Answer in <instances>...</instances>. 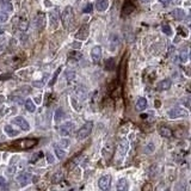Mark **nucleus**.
Wrapping results in <instances>:
<instances>
[{"label": "nucleus", "instance_id": "obj_1", "mask_svg": "<svg viewBox=\"0 0 191 191\" xmlns=\"http://www.w3.org/2000/svg\"><path fill=\"white\" fill-rule=\"evenodd\" d=\"M128 148H129V142L128 140H121L117 148H116V154H115V159H116V161L119 163L122 161V159L124 158V155L127 154V152H128Z\"/></svg>", "mask_w": 191, "mask_h": 191}, {"label": "nucleus", "instance_id": "obj_2", "mask_svg": "<svg viewBox=\"0 0 191 191\" xmlns=\"http://www.w3.org/2000/svg\"><path fill=\"white\" fill-rule=\"evenodd\" d=\"M73 22H74L73 9L71 6H67L65 10H63V13H62V24L66 29H71Z\"/></svg>", "mask_w": 191, "mask_h": 191}, {"label": "nucleus", "instance_id": "obj_3", "mask_svg": "<svg viewBox=\"0 0 191 191\" xmlns=\"http://www.w3.org/2000/svg\"><path fill=\"white\" fill-rule=\"evenodd\" d=\"M92 129H93V122H91V121L86 122V123L81 127V128L77 132V139H78V140H84V139L88 137L90 134L92 133Z\"/></svg>", "mask_w": 191, "mask_h": 191}, {"label": "nucleus", "instance_id": "obj_4", "mask_svg": "<svg viewBox=\"0 0 191 191\" xmlns=\"http://www.w3.org/2000/svg\"><path fill=\"white\" fill-rule=\"evenodd\" d=\"M187 115H189V112L183 108H174V109H172L167 112V116L171 119H176V118H180V117H187Z\"/></svg>", "mask_w": 191, "mask_h": 191}, {"label": "nucleus", "instance_id": "obj_5", "mask_svg": "<svg viewBox=\"0 0 191 191\" xmlns=\"http://www.w3.org/2000/svg\"><path fill=\"white\" fill-rule=\"evenodd\" d=\"M73 129H74V123L71 121H67L60 127L59 132L62 136H69L73 133Z\"/></svg>", "mask_w": 191, "mask_h": 191}, {"label": "nucleus", "instance_id": "obj_6", "mask_svg": "<svg viewBox=\"0 0 191 191\" xmlns=\"http://www.w3.org/2000/svg\"><path fill=\"white\" fill-rule=\"evenodd\" d=\"M12 123H14L17 127H19L20 129H23V130H25V132H29V130H30V124H29V122H27L24 117H22V116L14 117V118L12 119Z\"/></svg>", "mask_w": 191, "mask_h": 191}, {"label": "nucleus", "instance_id": "obj_7", "mask_svg": "<svg viewBox=\"0 0 191 191\" xmlns=\"http://www.w3.org/2000/svg\"><path fill=\"white\" fill-rule=\"evenodd\" d=\"M110 185H111V176H110V174L102 176V177L98 179V186H99L101 190L106 191V190L110 189Z\"/></svg>", "mask_w": 191, "mask_h": 191}, {"label": "nucleus", "instance_id": "obj_8", "mask_svg": "<svg viewBox=\"0 0 191 191\" xmlns=\"http://www.w3.org/2000/svg\"><path fill=\"white\" fill-rule=\"evenodd\" d=\"M37 142H38V140H36V139H22L17 142V145L23 149H29V148H33L34 146H36Z\"/></svg>", "mask_w": 191, "mask_h": 191}, {"label": "nucleus", "instance_id": "obj_9", "mask_svg": "<svg viewBox=\"0 0 191 191\" xmlns=\"http://www.w3.org/2000/svg\"><path fill=\"white\" fill-rule=\"evenodd\" d=\"M116 190L117 191H129V183L125 178H121L118 179L117 184H116Z\"/></svg>", "mask_w": 191, "mask_h": 191}, {"label": "nucleus", "instance_id": "obj_10", "mask_svg": "<svg viewBox=\"0 0 191 191\" xmlns=\"http://www.w3.org/2000/svg\"><path fill=\"white\" fill-rule=\"evenodd\" d=\"M91 57H92V60L94 62H98L101 60V57H102V48L99 46H96V47L92 48V50H91Z\"/></svg>", "mask_w": 191, "mask_h": 191}, {"label": "nucleus", "instance_id": "obj_11", "mask_svg": "<svg viewBox=\"0 0 191 191\" xmlns=\"http://www.w3.org/2000/svg\"><path fill=\"white\" fill-rule=\"evenodd\" d=\"M4 132L7 134V136L10 137H14V136H18L19 135V132L17 129H14L11 124H5L4 125Z\"/></svg>", "mask_w": 191, "mask_h": 191}, {"label": "nucleus", "instance_id": "obj_12", "mask_svg": "<svg viewBox=\"0 0 191 191\" xmlns=\"http://www.w3.org/2000/svg\"><path fill=\"white\" fill-rule=\"evenodd\" d=\"M17 179H18V182L20 183V186H25V185H27L29 182L31 180V174L27 173V172H25V173L19 174V176L17 177Z\"/></svg>", "mask_w": 191, "mask_h": 191}, {"label": "nucleus", "instance_id": "obj_13", "mask_svg": "<svg viewBox=\"0 0 191 191\" xmlns=\"http://www.w3.org/2000/svg\"><path fill=\"white\" fill-rule=\"evenodd\" d=\"M108 7H109V0H97V1H96V9L99 12L106 11Z\"/></svg>", "mask_w": 191, "mask_h": 191}, {"label": "nucleus", "instance_id": "obj_14", "mask_svg": "<svg viewBox=\"0 0 191 191\" xmlns=\"http://www.w3.org/2000/svg\"><path fill=\"white\" fill-rule=\"evenodd\" d=\"M158 132L159 134H160L161 136L164 137H172V130L170 128H167V127H164V125H160V127H158Z\"/></svg>", "mask_w": 191, "mask_h": 191}, {"label": "nucleus", "instance_id": "obj_15", "mask_svg": "<svg viewBox=\"0 0 191 191\" xmlns=\"http://www.w3.org/2000/svg\"><path fill=\"white\" fill-rule=\"evenodd\" d=\"M135 10V6L130 3V1H125V4L123 5V10H122V14L123 16H128L133 11Z\"/></svg>", "mask_w": 191, "mask_h": 191}, {"label": "nucleus", "instance_id": "obj_16", "mask_svg": "<svg viewBox=\"0 0 191 191\" xmlns=\"http://www.w3.org/2000/svg\"><path fill=\"white\" fill-rule=\"evenodd\" d=\"M171 85H172V81L170 79H165V80L159 82L156 87H158L159 91H166V90H169L171 87Z\"/></svg>", "mask_w": 191, "mask_h": 191}, {"label": "nucleus", "instance_id": "obj_17", "mask_svg": "<svg viewBox=\"0 0 191 191\" xmlns=\"http://www.w3.org/2000/svg\"><path fill=\"white\" fill-rule=\"evenodd\" d=\"M87 36H88V30H87L86 26H84V27H81V29L78 31V33H77L75 38H78V40H80V41H84V40L87 38Z\"/></svg>", "mask_w": 191, "mask_h": 191}, {"label": "nucleus", "instance_id": "obj_18", "mask_svg": "<svg viewBox=\"0 0 191 191\" xmlns=\"http://www.w3.org/2000/svg\"><path fill=\"white\" fill-rule=\"evenodd\" d=\"M36 25H37V27H38L40 30L44 29V26H46V16H44L43 13H38V14H37Z\"/></svg>", "mask_w": 191, "mask_h": 191}, {"label": "nucleus", "instance_id": "obj_19", "mask_svg": "<svg viewBox=\"0 0 191 191\" xmlns=\"http://www.w3.org/2000/svg\"><path fill=\"white\" fill-rule=\"evenodd\" d=\"M118 43H119V38L117 35H112L110 36V50L111 51H115L116 48L118 47Z\"/></svg>", "mask_w": 191, "mask_h": 191}, {"label": "nucleus", "instance_id": "obj_20", "mask_svg": "<svg viewBox=\"0 0 191 191\" xmlns=\"http://www.w3.org/2000/svg\"><path fill=\"white\" fill-rule=\"evenodd\" d=\"M136 110L137 111H143L146 108H147V99L146 98H139L137 102H136V105H135Z\"/></svg>", "mask_w": 191, "mask_h": 191}, {"label": "nucleus", "instance_id": "obj_21", "mask_svg": "<svg viewBox=\"0 0 191 191\" xmlns=\"http://www.w3.org/2000/svg\"><path fill=\"white\" fill-rule=\"evenodd\" d=\"M54 150H55V154H56L57 159H60V160H62V159L66 156V152L63 150V148L60 147L59 145H55L54 146Z\"/></svg>", "mask_w": 191, "mask_h": 191}, {"label": "nucleus", "instance_id": "obj_22", "mask_svg": "<svg viewBox=\"0 0 191 191\" xmlns=\"http://www.w3.org/2000/svg\"><path fill=\"white\" fill-rule=\"evenodd\" d=\"M24 105H25V109L29 112H35L36 111V105H35V103L31 101V99H26L25 103H24Z\"/></svg>", "mask_w": 191, "mask_h": 191}, {"label": "nucleus", "instance_id": "obj_23", "mask_svg": "<svg viewBox=\"0 0 191 191\" xmlns=\"http://www.w3.org/2000/svg\"><path fill=\"white\" fill-rule=\"evenodd\" d=\"M172 16H173L177 20H180V19H184L185 12H184V10H182V9H177V10H174V11L172 12Z\"/></svg>", "mask_w": 191, "mask_h": 191}, {"label": "nucleus", "instance_id": "obj_24", "mask_svg": "<svg viewBox=\"0 0 191 191\" xmlns=\"http://www.w3.org/2000/svg\"><path fill=\"white\" fill-rule=\"evenodd\" d=\"M63 179V172L60 170V171H57V172H55L54 173V176H53V178H51V180H53V183L54 184H56V183H59V182H61Z\"/></svg>", "mask_w": 191, "mask_h": 191}, {"label": "nucleus", "instance_id": "obj_25", "mask_svg": "<svg viewBox=\"0 0 191 191\" xmlns=\"http://www.w3.org/2000/svg\"><path fill=\"white\" fill-rule=\"evenodd\" d=\"M111 154H112V147H111L110 143H108V145H105V147L103 148V155H104L105 158H108V156H110Z\"/></svg>", "mask_w": 191, "mask_h": 191}, {"label": "nucleus", "instance_id": "obj_26", "mask_svg": "<svg viewBox=\"0 0 191 191\" xmlns=\"http://www.w3.org/2000/svg\"><path fill=\"white\" fill-rule=\"evenodd\" d=\"M65 116V112H63V110L61 109V108H59L56 111H55V118H54V121L55 122H60L61 121V118Z\"/></svg>", "mask_w": 191, "mask_h": 191}, {"label": "nucleus", "instance_id": "obj_27", "mask_svg": "<svg viewBox=\"0 0 191 191\" xmlns=\"http://www.w3.org/2000/svg\"><path fill=\"white\" fill-rule=\"evenodd\" d=\"M50 18H51V27L53 29H56V26H57V12L55 11V12H51V14H50Z\"/></svg>", "mask_w": 191, "mask_h": 191}, {"label": "nucleus", "instance_id": "obj_28", "mask_svg": "<svg viewBox=\"0 0 191 191\" xmlns=\"http://www.w3.org/2000/svg\"><path fill=\"white\" fill-rule=\"evenodd\" d=\"M161 30H163V33L166 34L167 36H171V35H172V29H171V26L167 25V24H164V25L161 26Z\"/></svg>", "mask_w": 191, "mask_h": 191}, {"label": "nucleus", "instance_id": "obj_29", "mask_svg": "<svg viewBox=\"0 0 191 191\" xmlns=\"http://www.w3.org/2000/svg\"><path fill=\"white\" fill-rule=\"evenodd\" d=\"M114 67H115V61H114V59L106 60V62H105V68L108 71H111V69H114Z\"/></svg>", "mask_w": 191, "mask_h": 191}, {"label": "nucleus", "instance_id": "obj_30", "mask_svg": "<svg viewBox=\"0 0 191 191\" xmlns=\"http://www.w3.org/2000/svg\"><path fill=\"white\" fill-rule=\"evenodd\" d=\"M60 72H61V67H59V68L56 69V72H55L54 77H53V79H51V80H50V82H49V86H53V85L56 82V80H57V75L60 74Z\"/></svg>", "mask_w": 191, "mask_h": 191}, {"label": "nucleus", "instance_id": "obj_31", "mask_svg": "<svg viewBox=\"0 0 191 191\" xmlns=\"http://www.w3.org/2000/svg\"><path fill=\"white\" fill-rule=\"evenodd\" d=\"M42 154H43L42 152H38V153L34 154V156H33V158L30 159V161H31V163H37V161H38V159H41V158L43 156Z\"/></svg>", "mask_w": 191, "mask_h": 191}, {"label": "nucleus", "instance_id": "obj_32", "mask_svg": "<svg viewBox=\"0 0 191 191\" xmlns=\"http://www.w3.org/2000/svg\"><path fill=\"white\" fill-rule=\"evenodd\" d=\"M69 57H71V59H74V60H80V59L82 57V55H81V53H79V51H72V53L69 54Z\"/></svg>", "mask_w": 191, "mask_h": 191}, {"label": "nucleus", "instance_id": "obj_33", "mask_svg": "<svg viewBox=\"0 0 191 191\" xmlns=\"http://www.w3.org/2000/svg\"><path fill=\"white\" fill-rule=\"evenodd\" d=\"M9 20V14L6 12H0V23H6Z\"/></svg>", "mask_w": 191, "mask_h": 191}, {"label": "nucleus", "instance_id": "obj_34", "mask_svg": "<svg viewBox=\"0 0 191 191\" xmlns=\"http://www.w3.org/2000/svg\"><path fill=\"white\" fill-rule=\"evenodd\" d=\"M160 1L163 3V4H174V5H177V4H179L180 3V0H160Z\"/></svg>", "mask_w": 191, "mask_h": 191}, {"label": "nucleus", "instance_id": "obj_35", "mask_svg": "<svg viewBox=\"0 0 191 191\" xmlns=\"http://www.w3.org/2000/svg\"><path fill=\"white\" fill-rule=\"evenodd\" d=\"M19 29L23 30V31L26 30V29H27V22H26V20H22L20 24H19Z\"/></svg>", "mask_w": 191, "mask_h": 191}, {"label": "nucleus", "instance_id": "obj_36", "mask_svg": "<svg viewBox=\"0 0 191 191\" xmlns=\"http://www.w3.org/2000/svg\"><path fill=\"white\" fill-rule=\"evenodd\" d=\"M74 78H75V73L72 72V71H68L67 72V79H68V81H72Z\"/></svg>", "mask_w": 191, "mask_h": 191}, {"label": "nucleus", "instance_id": "obj_37", "mask_svg": "<svg viewBox=\"0 0 191 191\" xmlns=\"http://www.w3.org/2000/svg\"><path fill=\"white\" fill-rule=\"evenodd\" d=\"M142 191H153V187H152V185H150L149 183H147V184H145V185H143Z\"/></svg>", "mask_w": 191, "mask_h": 191}, {"label": "nucleus", "instance_id": "obj_38", "mask_svg": "<svg viewBox=\"0 0 191 191\" xmlns=\"http://www.w3.org/2000/svg\"><path fill=\"white\" fill-rule=\"evenodd\" d=\"M60 145L62 146V148H63V147H68L69 141H68L67 139H62V140H61V142H60Z\"/></svg>", "mask_w": 191, "mask_h": 191}, {"label": "nucleus", "instance_id": "obj_39", "mask_svg": "<svg viewBox=\"0 0 191 191\" xmlns=\"http://www.w3.org/2000/svg\"><path fill=\"white\" fill-rule=\"evenodd\" d=\"M16 170H17L16 166H12V165H11V166L7 169V173H9V174H14V173H16Z\"/></svg>", "mask_w": 191, "mask_h": 191}, {"label": "nucleus", "instance_id": "obj_40", "mask_svg": "<svg viewBox=\"0 0 191 191\" xmlns=\"http://www.w3.org/2000/svg\"><path fill=\"white\" fill-rule=\"evenodd\" d=\"M71 102H72V105L74 106V109H75L77 111H80V109H79V105H78V103H77V101H75L74 98H72V99H71Z\"/></svg>", "mask_w": 191, "mask_h": 191}, {"label": "nucleus", "instance_id": "obj_41", "mask_svg": "<svg viewBox=\"0 0 191 191\" xmlns=\"http://www.w3.org/2000/svg\"><path fill=\"white\" fill-rule=\"evenodd\" d=\"M186 60H187V55H186V53H185V51L180 53V61H182V62H185Z\"/></svg>", "mask_w": 191, "mask_h": 191}, {"label": "nucleus", "instance_id": "obj_42", "mask_svg": "<svg viewBox=\"0 0 191 191\" xmlns=\"http://www.w3.org/2000/svg\"><path fill=\"white\" fill-rule=\"evenodd\" d=\"M47 159H48V161H49L50 164H51V163H54V156H53L50 153H48V154H47Z\"/></svg>", "mask_w": 191, "mask_h": 191}, {"label": "nucleus", "instance_id": "obj_43", "mask_svg": "<svg viewBox=\"0 0 191 191\" xmlns=\"http://www.w3.org/2000/svg\"><path fill=\"white\" fill-rule=\"evenodd\" d=\"M154 150V145L153 143H149L148 147L146 148V152H153Z\"/></svg>", "mask_w": 191, "mask_h": 191}, {"label": "nucleus", "instance_id": "obj_44", "mask_svg": "<svg viewBox=\"0 0 191 191\" xmlns=\"http://www.w3.org/2000/svg\"><path fill=\"white\" fill-rule=\"evenodd\" d=\"M5 184H6V179L3 176H0V186H4Z\"/></svg>", "mask_w": 191, "mask_h": 191}, {"label": "nucleus", "instance_id": "obj_45", "mask_svg": "<svg viewBox=\"0 0 191 191\" xmlns=\"http://www.w3.org/2000/svg\"><path fill=\"white\" fill-rule=\"evenodd\" d=\"M0 4H1L3 6H5V5L10 4V0H0Z\"/></svg>", "mask_w": 191, "mask_h": 191}, {"label": "nucleus", "instance_id": "obj_46", "mask_svg": "<svg viewBox=\"0 0 191 191\" xmlns=\"http://www.w3.org/2000/svg\"><path fill=\"white\" fill-rule=\"evenodd\" d=\"M4 101H5V97H4V96H0V104L4 103Z\"/></svg>", "mask_w": 191, "mask_h": 191}, {"label": "nucleus", "instance_id": "obj_47", "mask_svg": "<svg viewBox=\"0 0 191 191\" xmlns=\"http://www.w3.org/2000/svg\"><path fill=\"white\" fill-rule=\"evenodd\" d=\"M90 9H91V5H88V6L86 7V10H84V12H90Z\"/></svg>", "mask_w": 191, "mask_h": 191}, {"label": "nucleus", "instance_id": "obj_48", "mask_svg": "<svg viewBox=\"0 0 191 191\" xmlns=\"http://www.w3.org/2000/svg\"><path fill=\"white\" fill-rule=\"evenodd\" d=\"M185 72L187 73V75H191V72H190V68H185Z\"/></svg>", "mask_w": 191, "mask_h": 191}, {"label": "nucleus", "instance_id": "obj_49", "mask_svg": "<svg viewBox=\"0 0 191 191\" xmlns=\"http://www.w3.org/2000/svg\"><path fill=\"white\" fill-rule=\"evenodd\" d=\"M44 4H46L47 6H51V4H50V3L48 1V0H44Z\"/></svg>", "mask_w": 191, "mask_h": 191}, {"label": "nucleus", "instance_id": "obj_50", "mask_svg": "<svg viewBox=\"0 0 191 191\" xmlns=\"http://www.w3.org/2000/svg\"><path fill=\"white\" fill-rule=\"evenodd\" d=\"M1 34H4V29H3V27H0V35H1Z\"/></svg>", "mask_w": 191, "mask_h": 191}, {"label": "nucleus", "instance_id": "obj_51", "mask_svg": "<svg viewBox=\"0 0 191 191\" xmlns=\"http://www.w3.org/2000/svg\"><path fill=\"white\" fill-rule=\"evenodd\" d=\"M142 3H148V1H150V0H141Z\"/></svg>", "mask_w": 191, "mask_h": 191}, {"label": "nucleus", "instance_id": "obj_52", "mask_svg": "<svg viewBox=\"0 0 191 191\" xmlns=\"http://www.w3.org/2000/svg\"><path fill=\"white\" fill-rule=\"evenodd\" d=\"M190 59H191V49H190Z\"/></svg>", "mask_w": 191, "mask_h": 191}, {"label": "nucleus", "instance_id": "obj_53", "mask_svg": "<svg viewBox=\"0 0 191 191\" xmlns=\"http://www.w3.org/2000/svg\"><path fill=\"white\" fill-rule=\"evenodd\" d=\"M190 30H191V25H190Z\"/></svg>", "mask_w": 191, "mask_h": 191}]
</instances>
